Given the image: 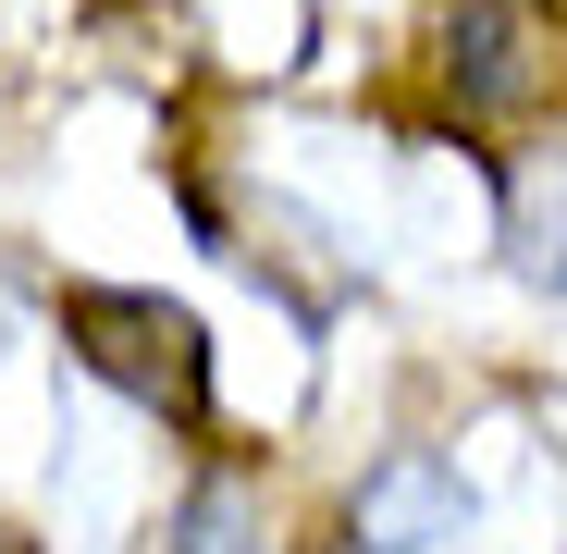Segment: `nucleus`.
Segmentation results:
<instances>
[{
  "mask_svg": "<svg viewBox=\"0 0 567 554\" xmlns=\"http://www.w3.org/2000/svg\"><path fill=\"white\" fill-rule=\"evenodd\" d=\"M62 333H74V357L100 369L112 395L161 407L173 431L210 419V345H198V321H185V309H161V296H112V284H74V296H62Z\"/></svg>",
  "mask_w": 567,
  "mask_h": 554,
  "instance_id": "nucleus-1",
  "label": "nucleus"
},
{
  "mask_svg": "<svg viewBox=\"0 0 567 554\" xmlns=\"http://www.w3.org/2000/svg\"><path fill=\"white\" fill-rule=\"evenodd\" d=\"M444 100L468 124H530L567 100V0H468L444 25Z\"/></svg>",
  "mask_w": 567,
  "mask_h": 554,
  "instance_id": "nucleus-2",
  "label": "nucleus"
},
{
  "mask_svg": "<svg viewBox=\"0 0 567 554\" xmlns=\"http://www.w3.org/2000/svg\"><path fill=\"white\" fill-rule=\"evenodd\" d=\"M456 518H468V493L444 456H383L346 530H358V554H432V542H456Z\"/></svg>",
  "mask_w": 567,
  "mask_h": 554,
  "instance_id": "nucleus-3",
  "label": "nucleus"
},
{
  "mask_svg": "<svg viewBox=\"0 0 567 554\" xmlns=\"http://www.w3.org/2000/svg\"><path fill=\"white\" fill-rule=\"evenodd\" d=\"M173 554H247V493L235 481H198L173 518Z\"/></svg>",
  "mask_w": 567,
  "mask_h": 554,
  "instance_id": "nucleus-4",
  "label": "nucleus"
},
{
  "mask_svg": "<svg viewBox=\"0 0 567 554\" xmlns=\"http://www.w3.org/2000/svg\"><path fill=\"white\" fill-rule=\"evenodd\" d=\"M0 554H38V542H25V530H0Z\"/></svg>",
  "mask_w": 567,
  "mask_h": 554,
  "instance_id": "nucleus-5",
  "label": "nucleus"
}]
</instances>
